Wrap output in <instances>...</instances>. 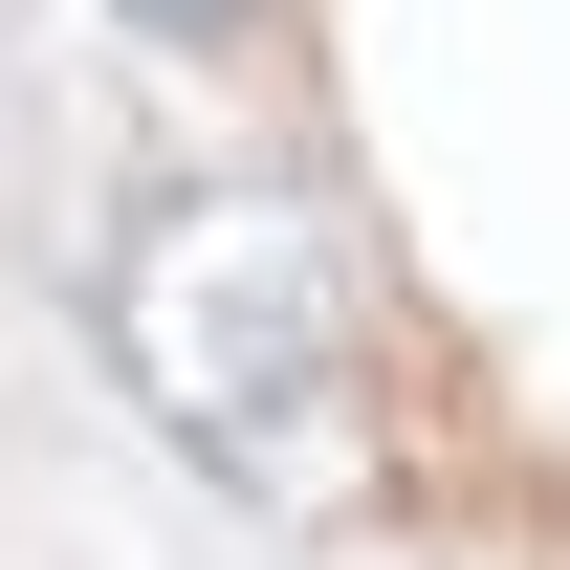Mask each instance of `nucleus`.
<instances>
[{
	"instance_id": "1",
	"label": "nucleus",
	"mask_w": 570,
	"mask_h": 570,
	"mask_svg": "<svg viewBox=\"0 0 570 570\" xmlns=\"http://www.w3.org/2000/svg\"><path fill=\"white\" fill-rule=\"evenodd\" d=\"M88 330L132 373V417L219 483H352V242L330 198H285V176H198V198H154L88 285Z\"/></svg>"
},
{
	"instance_id": "2",
	"label": "nucleus",
	"mask_w": 570,
	"mask_h": 570,
	"mask_svg": "<svg viewBox=\"0 0 570 570\" xmlns=\"http://www.w3.org/2000/svg\"><path fill=\"white\" fill-rule=\"evenodd\" d=\"M110 22H154V45H219V22H242V0H110Z\"/></svg>"
}]
</instances>
